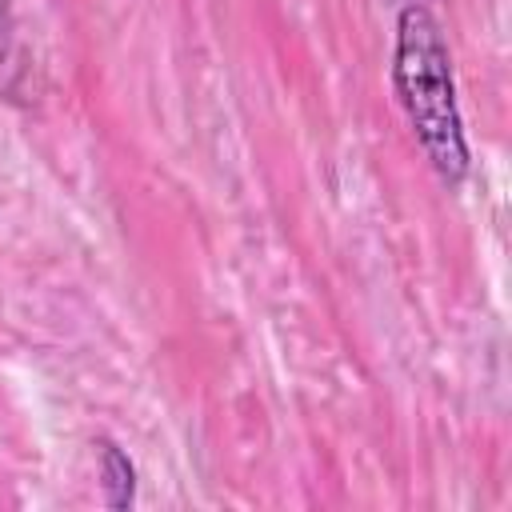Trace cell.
<instances>
[{"instance_id": "obj_1", "label": "cell", "mask_w": 512, "mask_h": 512, "mask_svg": "<svg viewBox=\"0 0 512 512\" xmlns=\"http://www.w3.org/2000/svg\"><path fill=\"white\" fill-rule=\"evenodd\" d=\"M392 92L436 176L448 184H460L468 176V140H464L460 104H456L452 56L436 16L424 4H408L396 16Z\"/></svg>"}, {"instance_id": "obj_2", "label": "cell", "mask_w": 512, "mask_h": 512, "mask_svg": "<svg viewBox=\"0 0 512 512\" xmlns=\"http://www.w3.org/2000/svg\"><path fill=\"white\" fill-rule=\"evenodd\" d=\"M100 476H104V488H108V504L128 508L132 492H136V468L112 440H100Z\"/></svg>"}, {"instance_id": "obj_3", "label": "cell", "mask_w": 512, "mask_h": 512, "mask_svg": "<svg viewBox=\"0 0 512 512\" xmlns=\"http://www.w3.org/2000/svg\"><path fill=\"white\" fill-rule=\"evenodd\" d=\"M8 12H12V0H0V28H8ZM4 36V32H0Z\"/></svg>"}]
</instances>
